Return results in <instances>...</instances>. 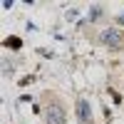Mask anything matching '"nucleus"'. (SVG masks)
I'll use <instances>...</instances> for the list:
<instances>
[{
  "label": "nucleus",
  "instance_id": "f257e3e1",
  "mask_svg": "<svg viewBox=\"0 0 124 124\" xmlns=\"http://www.w3.org/2000/svg\"><path fill=\"white\" fill-rule=\"evenodd\" d=\"M45 124H67L65 109H62L57 102H50L45 107Z\"/></svg>",
  "mask_w": 124,
  "mask_h": 124
},
{
  "label": "nucleus",
  "instance_id": "f03ea898",
  "mask_svg": "<svg viewBox=\"0 0 124 124\" xmlns=\"http://www.w3.org/2000/svg\"><path fill=\"white\" fill-rule=\"evenodd\" d=\"M102 42L107 47H112V50H119L122 42H124V37H122V32L117 27H107V30H102Z\"/></svg>",
  "mask_w": 124,
  "mask_h": 124
},
{
  "label": "nucleus",
  "instance_id": "7ed1b4c3",
  "mask_svg": "<svg viewBox=\"0 0 124 124\" xmlns=\"http://www.w3.org/2000/svg\"><path fill=\"white\" fill-rule=\"evenodd\" d=\"M77 117H79V124H89L92 122V107H89L87 99L77 102Z\"/></svg>",
  "mask_w": 124,
  "mask_h": 124
},
{
  "label": "nucleus",
  "instance_id": "20e7f679",
  "mask_svg": "<svg viewBox=\"0 0 124 124\" xmlns=\"http://www.w3.org/2000/svg\"><path fill=\"white\" fill-rule=\"evenodd\" d=\"M3 45L10 47V50H20V47H23V40H20V37H8Z\"/></svg>",
  "mask_w": 124,
  "mask_h": 124
},
{
  "label": "nucleus",
  "instance_id": "39448f33",
  "mask_svg": "<svg viewBox=\"0 0 124 124\" xmlns=\"http://www.w3.org/2000/svg\"><path fill=\"white\" fill-rule=\"evenodd\" d=\"M117 23H119V25H124V13H122V15L117 17Z\"/></svg>",
  "mask_w": 124,
  "mask_h": 124
}]
</instances>
